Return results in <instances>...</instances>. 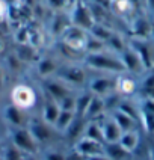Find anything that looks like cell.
I'll return each mask as SVG.
<instances>
[{
  "label": "cell",
  "instance_id": "obj_7",
  "mask_svg": "<svg viewBox=\"0 0 154 160\" xmlns=\"http://www.w3.org/2000/svg\"><path fill=\"white\" fill-rule=\"evenodd\" d=\"M115 83H117V77H95L88 83L89 92L92 95H98V97H106L109 94H112L115 91Z\"/></svg>",
  "mask_w": 154,
  "mask_h": 160
},
{
  "label": "cell",
  "instance_id": "obj_1",
  "mask_svg": "<svg viewBox=\"0 0 154 160\" xmlns=\"http://www.w3.org/2000/svg\"><path fill=\"white\" fill-rule=\"evenodd\" d=\"M85 62L88 67L98 70V71L110 72V74H122L126 72L124 63L121 61V56H113V54L106 53H89L85 58Z\"/></svg>",
  "mask_w": 154,
  "mask_h": 160
},
{
  "label": "cell",
  "instance_id": "obj_4",
  "mask_svg": "<svg viewBox=\"0 0 154 160\" xmlns=\"http://www.w3.org/2000/svg\"><path fill=\"white\" fill-rule=\"evenodd\" d=\"M11 104L29 112L36 104V92L29 85H15L11 91Z\"/></svg>",
  "mask_w": 154,
  "mask_h": 160
},
{
  "label": "cell",
  "instance_id": "obj_16",
  "mask_svg": "<svg viewBox=\"0 0 154 160\" xmlns=\"http://www.w3.org/2000/svg\"><path fill=\"white\" fill-rule=\"evenodd\" d=\"M59 112H61V107H59V103L53 100V98H47L42 106V110H41V118L44 119L47 124L54 125L57 116H59Z\"/></svg>",
  "mask_w": 154,
  "mask_h": 160
},
{
  "label": "cell",
  "instance_id": "obj_30",
  "mask_svg": "<svg viewBox=\"0 0 154 160\" xmlns=\"http://www.w3.org/2000/svg\"><path fill=\"white\" fill-rule=\"evenodd\" d=\"M133 160H137V159H136V157H133Z\"/></svg>",
  "mask_w": 154,
  "mask_h": 160
},
{
  "label": "cell",
  "instance_id": "obj_28",
  "mask_svg": "<svg viewBox=\"0 0 154 160\" xmlns=\"http://www.w3.org/2000/svg\"><path fill=\"white\" fill-rule=\"evenodd\" d=\"M5 142H6V141H0V152H2V150H3V145H5Z\"/></svg>",
  "mask_w": 154,
  "mask_h": 160
},
{
  "label": "cell",
  "instance_id": "obj_23",
  "mask_svg": "<svg viewBox=\"0 0 154 160\" xmlns=\"http://www.w3.org/2000/svg\"><path fill=\"white\" fill-rule=\"evenodd\" d=\"M56 71H57V67H56V62L53 59L48 58V59H41L38 62V72L42 77H47V76H50V74H53Z\"/></svg>",
  "mask_w": 154,
  "mask_h": 160
},
{
  "label": "cell",
  "instance_id": "obj_11",
  "mask_svg": "<svg viewBox=\"0 0 154 160\" xmlns=\"http://www.w3.org/2000/svg\"><path fill=\"white\" fill-rule=\"evenodd\" d=\"M57 79H61L62 82H65L68 86H72V85H82L85 79H86V74L82 70L80 67H63L61 70H57Z\"/></svg>",
  "mask_w": 154,
  "mask_h": 160
},
{
  "label": "cell",
  "instance_id": "obj_15",
  "mask_svg": "<svg viewBox=\"0 0 154 160\" xmlns=\"http://www.w3.org/2000/svg\"><path fill=\"white\" fill-rule=\"evenodd\" d=\"M137 89V82L130 76H118L117 83H115V91L121 97H128L132 94H135Z\"/></svg>",
  "mask_w": 154,
  "mask_h": 160
},
{
  "label": "cell",
  "instance_id": "obj_14",
  "mask_svg": "<svg viewBox=\"0 0 154 160\" xmlns=\"http://www.w3.org/2000/svg\"><path fill=\"white\" fill-rule=\"evenodd\" d=\"M109 115L113 118V121L119 125V128L122 132H128V130H133L139 127V122L136 121L135 118H132L130 115H127L126 112H122L121 109H115L112 112H109Z\"/></svg>",
  "mask_w": 154,
  "mask_h": 160
},
{
  "label": "cell",
  "instance_id": "obj_25",
  "mask_svg": "<svg viewBox=\"0 0 154 160\" xmlns=\"http://www.w3.org/2000/svg\"><path fill=\"white\" fill-rule=\"evenodd\" d=\"M147 160H154V142L147 148Z\"/></svg>",
  "mask_w": 154,
  "mask_h": 160
},
{
  "label": "cell",
  "instance_id": "obj_22",
  "mask_svg": "<svg viewBox=\"0 0 154 160\" xmlns=\"http://www.w3.org/2000/svg\"><path fill=\"white\" fill-rule=\"evenodd\" d=\"M91 98H92V94L91 92H85V94H80V95H76V115L83 116L86 109L89 106Z\"/></svg>",
  "mask_w": 154,
  "mask_h": 160
},
{
  "label": "cell",
  "instance_id": "obj_2",
  "mask_svg": "<svg viewBox=\"0 0 154 160\" xmlns=\"http://www.w3.org/2000/svg\"><path fill=\"white\" fill-rule=\"evenodd\" d=\"M27 128L32 133V136L35 138V141L41 148H44L47 145H52L54 142H59L61 134L54 130L53 125L47 124L41 116L38 118H30L27 122Z\"/></svg>",
  "mask_w": 154,
  "mask_h": 160
},
{
  "label": "cell",
  "instance_id": "obj_10",
  "mask_svg": "<svg viewBox=\"0 0 154 160\" xmlns=\"http://www.w3.org/2000/svg\"><path fill=\"white\" fill-rule=\"evenodd\" d=\"M119 56H121V61L124 63L126 72L128 71V72H133V74H142V72L147 71L142 61H141V58L137 56V53L132 47H127Z\"/></svg>",
  "mask_w": 154,
  "mask_h": 160
},
{
  "label": "cell",
  "instance_id": "obj_21",
  "mask_svg": "<svg viewBox=\"0 0 154 160\" xmlns=\"http://www.w3.org/2000/svg\"><path fill=\"white\" fill-rule=\"evenodd\" d=\"M2 154H3V159L5 160H24L27 156L26 152H23L20 148H17L15 145H12V143L8 142V141L3 145Z\"/></svg>",
  "mask_w": 154,
  "mask_h": 160
},
{
  "label": "cell",
  "instance_id": "obj_27",
  "mask_svg": "<svg viewBox=\"0 0 154 160\" xmlns=\"http://www.w3.org/2000/svg\"><path fill=\"white\" fill-rule=\"evenodd\" d=\"M5 14V5H3V2L0 0V17Z\"/></svg>",
  "mask_w": 154,
  "mask_h": 160
},
{
  "label": "cell",
  "instance_id": "obj_3",
  "mask_svg": "<svg viewBox=\"0 0 154 160\" xmlns=\"http://www.w3.org/2000/svg\"><path fill=\"white\" fill-rule=\"evenodd\" d=\"M8 142L26 154H38L41 150L27 127H8Z\"/></svg>",
  "mask_w": 154,
  "mask_h": 160
},
{
  "label": "cell",
  "instance_id": "obj_5",
  "mask_svg": "<svg viewBox=\"0 0 154 160\" xmlns=\"http://www.w3.org/2000/svg\"><path fill=\"white\" fill-rule=\"evenodd\" d=\"M71 148L83 159H88V157L97 156V154H103L104 152V143L94 141V139L86 138V136H82L79 141L72 143Z\"/></svg>",
  "mask_w": 154,
  "mask_h": 160
},
{
  "label": "cell",
  "instance_id": "obj_9",
  "mask_svg": "<svg viewBox=\"0 0 154 160\" xmlns=\"http://www.w3.org/2000/svg\"><path fill=\"white\" fill-rule=\"evenodd\" d=\"M70 148H71V145L62 143L59 141V142H54L52 145H47L44 148H41L38 154L41 156L42 160H67Z\"/></svg>",
  "mask_w": 154,
  "mask_h": 160
},
{
  "label": "cell",
  "instance_id": "obj_6",
  "mask_svg": "<svg viewBox=\"0 0 154 160\" xmlns=\"http://www.w3.org/2000/svg\"><path fill=\"white\" fill-rule=\"evenodd\" d=\"M97 121L101 125L104 143H115L119 141V138L122 134V130L119 128V125L113 121V118L109 115V113H104L103 116H100Z\"/></svg>",
  "mask_w": 154,
  "mask_h": 160
},
{
  "label": "cell",
  "instance_id": "obj_12",
  "mask_svg": "<svg viewBox=\"0 0 154 160\" xmlns=\"http://www.w3.org/2000/svg\"><path fill=\"white\" fill-rule=\"evenodd\" d=\"M86 122H88V119H86L85 116L76 115V118H74V121L71 122V125H70V127L65 130V133L62 134V138L68 142V145H72L76 141H79L82 136H83Z\"/></svg>",
  "mask_w": 154,
  "mask_h": 160
},
{
  "label": "cell",
  "instance_id": "obj_17",
  "mask_svg": "<svg viewBox=\"0 0 154 160\" xmlns=\"http://www.w3.org/2000/svg\"><path fill=\"white\" fill-rule=\"evenodd\" d=\"M106 112V106H104V98L98 97V95H92L91 98V103L86 112H85V118L86 119H98L100 116H103Z\"/></svg>",
  "mask_w": 154,
  "mask_h": 160
},
{
  "label": "cell",
  "instance_id": "obj_18",
  "mask_svg": "<svg viewBox=\"0 0 154 160\" xmlns=\"http://www.w3.org/2000/svg\"><path fill=\"white\" fill-rule=\"evenodd\" d=\"M104 152H106L112 160H133V154L127 152L118 142L106 143V145H104Z\"/></svg>",
  "mask_w": 154,
  "mask_h": 160
},
{
  "label": "cell",
  "instance_id": "obj_24",
  "mask_svg": "<svg viewBox=\"0 0 154 160\" xmlns=\"http://www.w3.org/2000/svg\"><path fill=\"white\" fill-rule=\"evenodd\" d=\"M85 160H112L109 157L106 152H103V154H97V156H92V157H88V159Z\"/></svg>",
  "mask_w": 154,
  "mask_h": 160
},
{
  "label": "cell",
  "instance_id": "obj_8",
  "mask_svg": "<svg viewBox=\"0 0 154 160\" xmlns=\"http://www.w3.org/2000/svg\"><path fill=\"white\" fill-rule=\"evenodd\" d=\"M118 143L130 154H136L141 148V143H142V132L141 128H133V130H128V132H122L121 138Z\"/></svg>",
  "mask_w": 154,
  "mask_h": 160
},
{
  "label": "cell",
  "instance_id": "obj_26",
  "mask_svg": "<svg viewBox=\"0 0 154 160\" xmlns=\"http://www.w3.org/2000/svg\"><path fill=\"white\" fill-rule=\"evenodd\" d=\"M24 160H42V159H41L39 154H27Z\"/></svg>",
  "mask_w": 154,
  "mask_h": 160
},
{
  "label": "cell",
  "instance_id": "obj_13",
  "mask_svg": "<svg viewBox=\"0 0 154 160\" xmlns=\"http://www.w3.org/2000/svg\"><path fill=\"white\" fill-rule=\"evenodd\" d=\"M27 112L18 109L15 106L5 107V121L8 122V127H27L29 122V116H26Z\"/></svg>",
  "mask_w": 154,
  "mask_h": 160
},
{
  "label": "cell",
  "instance_id": "obj_19",
  "mask_svg": "<svg viewBox=\"0 0 154 160\" xmlns=\"http://www.w3.org/2000/svg\"><path fill=\"white\" fill-rule=\"evenodd\" d=\"M74 118H76V112L61 110V112H59V116H57V119H56V122H54V125H53L54 130L62 136V134L65 133V130L71 125V122L74 121Z\"/></svg>",
  "mask_w": 154,
  "mask_h": 160
},
{
  "label": "cell",
  "instance_id": "obj_20",
  "mask_svg": "<svg viewBox=\"0 0 154 160\" xmlns=\"http://www.w3.org/2000/svg\"><path fill=\"white\" fill-rule=\"evenodd\" d=\"M83 136H86V138H91V139H94V141H98V142L104 143L103 130H101V125H100V122L97 121V119H88ZM104 145H106V143H104Z\"/></svg>",
  "mask_w": 154,
  "mask_h": 160
},
{
  "label": "cell",
  "instance_id": "obj_29",
  "mask_svg": "<svg viewBox=\"0 0 154 160\" xmlns=\"http://www.w3.org/2000/svg\"><path fill=\"white\" fill-rule=\"evenodd\" d=\"M0 160H5V159H3V154H2V152H0Z\"/></svg>",
  "mask_w": 154,
  "mask_h": 160
}]
</instances>
